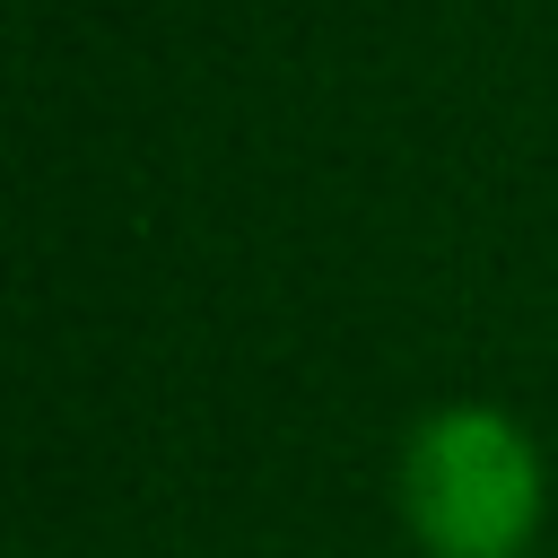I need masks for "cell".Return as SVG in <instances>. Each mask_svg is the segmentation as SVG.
Returning <instances> with one entry per match:
<instances>
[{"mask_svg":"<svg viewBox=\"0 0 558 558\" xmlns=\"http://www.w3.org/2000/svg\"><path fill=\"white\" fill-rule=\"evenodd\" d=\"M401 514L436 558H523L541 532V445L506 410L453 401L401 445Z\"/></svg>","mask_w":558,"mask_h":558,"instance_id":"1","label":"cell"}]
</instances>
